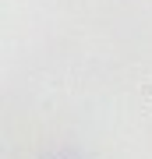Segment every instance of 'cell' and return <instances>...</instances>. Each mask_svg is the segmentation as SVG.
Instances as JSON below:
<instances>
[{
	"mask_svg": "<svg viewBox=\"0 0 152 159\" xmlns=\"http://www.w3.org/2000/svg\"><path fill=\"white\" fill-rule=\"evenodd\" d=\"M138 102H141V110L152 117V74L141 81V85H138Z\"/></svg>",
	"mask_w": 152,
	"mask_h": 159,
	"instance_id": "obj_1",
	"label": "cell"
}]
</instances>
